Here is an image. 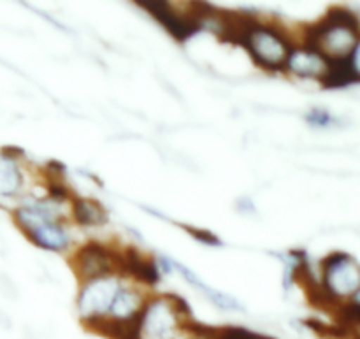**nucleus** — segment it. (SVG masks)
I'll return each instance as SVG.
<instances>
[{
    "mask_svg": "<svg viewBox=\"0 0 360 339\" xmlns=\"http://www.w3.org/2000/svg\"><path fill=\"white\" fill-rule=\"evenodd\" d=\"M18 224L21 225L25 232L30 236L35 245L42 246L46 250H63L69 245V238L62 231L60 225L55 224L51 215L39 206L21 207L16 213Z\"/></svg>",
    "mask_w": 360,
    "mask_h": 339,
    "instance_id": "obj_1",
    "label": "nucleus"
},
{
    "mask_svg": "<svg viewBox=\"0 0 360 339\" xmlns=\"http://www.w3.org/2000/svg\"><path fill=\"white\" fill-rule=\"evenodd\" d=\"M245 46L252 53L253 60L264 69L269 70H276L287 65L288 55L292 53L290 46L285 41L283 35L273 28L266 27H257L250 34Z\"/></svg>",
    "mask_w": 360,
    "mask_h": 339,
    "instance_id": "obj_2",
    "label": "nucleus"
},
{
    "mask_svg": "<svg viewBox=\"0 0 360 339\" xmlns=\"http://www.w3.org/2000/svg\"><path fill=\"white\" fill-rule=\"evenodd\" d=\"M323 287L334 298L355 294L360 287V267L347 253H333L322 260Z\"/></svg>",
    "mask_w": 360,
    "mask_h": 339,
    "instance_id": "obj_3",
    "label": "nucleus"
},
{
    "mask_svg": "<svg viewBox=\"0 0 360 339\" xmlns=\"http://www.w3.org/2000/svg\"><path fill=\"white\" fill-rule=\"evenodd\" d=\"M118 287L115 280H95L84 287L79 295V312L86 319L102 316L112 305Z\"/></svg>",
    "mask_w": 360,
    "mask_h": 339,
    "instance_id": "obj_4",
    "label": "nucleus"
},
{
    "mask_svg": "<svg viewBox=\"0 0 360 339\" xmlns=\"http://www.w3.org/2000/svg\"><path fill=\"white\" fill-rule=\"evenodd\" d=\"M174 308L164 299H157L143 312V331L153 339H171L176 327Z\"/></svg>",
    "mask_w": 360,
    "mask_h": 339,
    "instance_id": "obj_5",
    "label": "nucleus"
},
{
    "mask_svg": "<svg viewBox=\"0 0 360 339\" xmlns=\"http://www.w3.org/2000/svg\"><path fill=\"white\" fill-rule=\"evenodd\" d=\"M141 6L146 7L155 18H157L160 23H164V27L171 32L174 37L178 39H186L192 34H195L199 25L192 20V18H181L171 9L165 2H139Z\"/></svg>",
    "mask_w": 360,
    "mask_h": 339,
    "instance_id": "obj_6",
    "label": "nucleus"
},
{
    "mask_svg": "<svg viewBox=\"0 0 360 339\" xmlns=\"http://www.w3.org/2000/svg\"><path fill=\"white\" fill-rule=\"evenodd\" d=\"M329 60L322 55V53L315 51V49H292L288 55L287 67L301 77H319L322 79L326 74Z\"/></svg>",
    "mask_w": 360,
    "mask_h": 339,
    "instance_id": "obj_7",
    "label": "nucleus"
},
{
    "mask_svg": "<svg viewBox=\"0 0 360 339\" xmlns=\"http://www.w3.org/2000/svg\"><path fill=\"white\" fill-rule=\"evenodd\" d=\"M77 269L83 276L86 278H98L104 276L111 271V253L104 248V246L97 245V243H90V245L83 246L77 252Z\"/></svg>",
    "mask_w": 360,
    "mask_h": 339,
    "instance_id": "obj_8",
    "label": "nucleus"
},
{
    "mask_svg": "<svg viewBox=\"0 0 360 339\" xmlns=\"http://www.w3.org/2000/svg\"><path fill=\"white\" fill-rule=\"evenodd\" d=\"M225 18H220V32L221 39L229 42H238V44H246L250 34L255 30L259 25L255 23V20L250 16H243V14L236 13H227L224 14Z\"/></svg>",
    "mask_w": 360,
    "mask_h": 339,
    "instance_id": "obj_9",
    "label": "nucleus"
},
{
    "mask_svg": "<svg viewBox=\"0 0 360 339\" xmlns=\"http://www.w3.org/2000/svg\"><path fill=\"white\" fill-rule=\"evenodd\" d=\"M122 266L123 269L129 274L136 276L137 280L143 281L146 285H157L158 283V269L155 266V262L151 260L143 259L139 253L134 248H129L125 252V255L122 257Z\"/></svg>",
    "mask_w": 360,
    "mask_h": 339,
    "instance_id": "obj_10",
    "label": "nucleus"
},
{
    "mask_svg": "<svg viewBox=\"0 0 360 339\" xmlns=\"http://www.w3.org/2000/svg\"><path fill=\"white\" fill-rule=\"evenodd\" d=\"M320 81H322V84L326 88H343L360 79L357 77V74H355L354 67H352L350 56H348V58L329 60L326 74H323V77Z\"/></svg>",
    "mask_w": 360,
    "mask_h": 339,
    "instance_id": "obj_11",
    "label": "nucleus"
},
{
    "mask_svg": "<svg viewBox=\"0 0 360 339\" xmlns=\"http://www.w3.org/2000/svg\"><path fill=\"white\" fill-rule=\"evenodd\" d=\"M74 217L83 225H102L108 222V213L95 200L79 199L74 203Z\"/></svg>",
    "mask_w": 360,
    "mask_h": 339,
    "instance_id": "obj_12",
    "label": "nucleus"
},
{
    "mask_svg": "<svg viewBox=\"0 0 360 339\" xmlns=\"http://www.w3.org/2000/svg\"><path fill=\"white\" fill-rule=\"evenodd\" d=\"M21 174L16 162L0 155V196H13L20 190Z\"/></svg>",
    "mask_w": 360,
    "mask_h": 339,
    "instance_id": "obj_13",
    "label": "nucleus"
},
{
    "mask_svg": "<svg viewBox=\"0 0 360 339\" xmlns=\"http://www.w3.org/2000/svg\"><path fill=\"white\" fill-rule=\"evenodd\" d=\"M109 309H111L112 319H130L137 313V295L132 294L130 290L116 292Z\"/></svg>",
    "mask_w": 360,
    "mask_h": 339,
    "instance_id": "obj_14",
    "label": "nucleus"
},
{
    "mask_svg": "<svg viewBox=\"0 0 360 339\" xmlns=\"http://www.w3.org/2000/svg\"><path fill=\"white\" fill-rule=\"evenodd\" d=\"M179 271H181V274L186 278V280L190 281V283H193L197 288H200V290H202L204 294H206L207 298H210L211 301H213L217 306H220V308H224V309H238V308H241V306H239L238 302H236L232 298H227V295L220 294V292H214V290H211V288L204 287V283H200V281L197 280L195 274L190 273V271L186 269V267L179 266Z\"/></svg>",
    "mask_w": 360,
    "mask_h": 339,
    "instance_id": "obj_15",
    "label": "nucleus"
},
{
    "mask_svg": "<svg viewBox=\"0 0 360 339\" xmlns=\"http://www.w3.org/2000/svg\"><path fill=\"white\" fill-rule=\"evenodd\" d=\"M260 336L250 333V331L241 329V327H227L217 333V339H259Z\"/></svg>",
    "mask_w": 360,
    "mask_h": 339,
    "instance_id": "obj_16",
    "label": "nucleus"
},
{
    "mask_svg": "<svg viewBox=\"0 0 360 339\" xmlns=\"http://www.w3.org/2000/svg\"><path fill=\"white\" fill-rule=\"evenodd\" d=\"M306 118H308V122L315 127H327L334 122L333 116L327 111H323V109H313Z\"/></svg>",
    "mask_w": 360,
    "mask_h": 339,
    "instance_id": "obj_17",
    "label": "nucleus"
},
{
    "mask_svg": "<svg viewBox=\"0 0 360 339\" xmlns=\"http://www.w3.org/2000/svg\"><path fill=\"white\" fill-rule=\"evenodd\" d=\"M188 232L193 236V238L199 239V241L206 243V245H220V241H218V239L214 238V236L211 234V232L199 231V229H188Z\"/></svg>",
    "mask_w": 360,
    "mask_h": 339,
    "instance_id": "obj_18",
    "label": "nucleus"
},
{
    "mask_svg": "<svg viewBox=\"0 0 360 339\" xmlns=\"http://www.w3.org/2000/svg\"><path fill=\"white\" fill-rule=\"evenodd\" d=\"M350 62H352V67H354L355 74H357V77L360 79V41H357L354 51H352Z\"/></svg>",
    "mask_w": 360,
    "mask_h": 339,
    "instance_id": "obj_19",
    "label": "nucleus"
},
{
    "mask_svg": "<svg viewBox=\"0 0 360 339\" xmlns=\"http://www.w3.org/2000/svg\"><path fill=\"white\" fill-rule=\"evenodd\" d=\"M352 302H354V305L360 306V287H359V290L354 294V299H352Z\"/></svg>",
    "mask_w": 360,
    "mask_h": 339,
    "instance_id": "obj_20",
    "label": "nucleus"
}]
</instances>
